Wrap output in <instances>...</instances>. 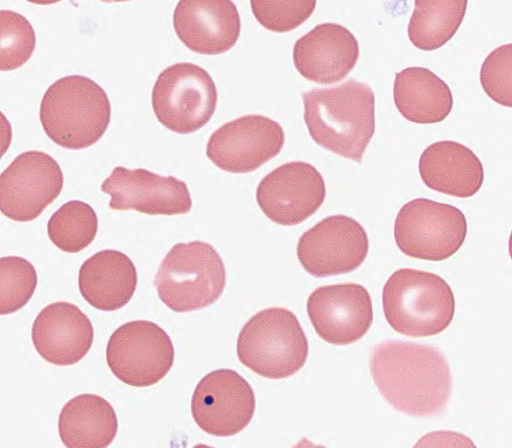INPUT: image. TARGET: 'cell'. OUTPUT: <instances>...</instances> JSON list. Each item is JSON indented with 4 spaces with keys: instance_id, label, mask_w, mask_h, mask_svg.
Instances as JSON below:
<instances>
[{
    "instance_id": "cell-1",
    "label": "cell",
    "mask_w": 512,
    "mask_h": 448,
    "mask_svg": "<svg viewBox=\"0 0 512 448\" xmlns=\"http://www.w3.org/2000/svg\"><path fill=\"white\" fill-rule=\"evenodd\" d=\"M370 370L385 401L405 415L437 416L451 401L452 371L446 356L436 347L382 342L371 352Z\"/></svg>"
},
{
    "instance_id": "cell-2",
    "label": "cell",
    "mask_w": 512,
    "mask_h": 448,
    "mask_svg": "<svg viewBox=\"0 0 512 448\" xmlns=\"http://www.w3.org/2000/svg\"><path fill=\"white\" fill-rule=\"evenodd\" d=\"M305 123L315 143L361 164L376 130L375 94L368 84L349 80L303 94Z\"/></svg>"
},
{
    "instance_id": "cell-3",
    "label": "cell",
    "mask_w": 512,
    "mask_h": 448,
    "mask_svg": "<svg viewBox=\"0 0 512 448\" xmlns=\"http://www.w3.org/2000/svg\"><path fill=\"white\" fill-rule=\"evenodd\" d=\"M40 122L56 145L67 150L87 149L101 140L109 128L108 94L89 77H62L42 97Z\"/></svg>"
},
{
    "instance_id": "cell-4",
    "label": "cell",
    "mask_w": 512,
    "mask_h": 448,
    "mask_svg": "<svg viewBox=\"0 0 512 448\" xmlns=\"http://www.w3.org/2000/svg\"><path fill=\"white\" fill-rule=\"evenodd\" d=\"M451 286L436 273L401 269L392 273L383 289L388 324L410 338H427L446 331L455 314Z\"/></svg>"
},
{
    "instance_id": "cell-5",
    "label": "cell",
    "mask_w": 512,
    "mask_h": 448,
    "mask_svg": "<svg viewBox=\"0 0 512 448\" xmlns=\"http://www.w3.org/2000/svg\"><path fill=\"white\" fill-rule=\"evenodd\" d=\"M154 285L173 312L199 311L221 298L227 285L226 266L209 243H179L161 262Z\"/></svg>"
},
{
    "instance_id": "cell-6",
    "label": "cell",
    "mask_w": 512,
    "mask_h": 448,
    "mask_svg": "<svg viewBox=\"0 0 512 448\" xmlns=\"http://www.w3.org/2000/svg\"><path fill=\"white\" fill-rule=\"evenodd\" d=\"M307 336L297 315L283 307L266 308L244 325L237 340V356L255 374L283 380L303 369Z\"/></svg>"
},
{
    "instance_id": "cell-7",
    "label": "cell",
    "mask_w": 512,
    "mask_h": 448,
    "mask_svg": "<svg viewBox=\"0 0 512 448\" xmlns=\"http://www.w3.org/2000/svg\"><path fill=\"white\" fill-rule=\"evenodd\" d=\"M216 84L207 70L191 62L175 63L161 72L152 91L158 121L179 135L207 125L215 114Z\"/></svg>"
},
{
    "instance_id": "cell-8",
    "label": "cell",
    "mask_w": 512,
    "mask_h": 448,
    "mask_svg": "<svg viewBox=\"0 0 512 448\" xmlns=\"http://www.w3.org/2000/svg\"><path fill=\"white\" fill-rule=\"evenodd\" d=\"M467 231L466 216L460 209L429 199L406 203L395 222L399 250L429 262H443L457 254Z\"/></svg>"
},
{
    "instance_id": "cell-9",
    "label": "cell",
    "mask_w": 512,
    "mask_h": 448,
    "mask_svg": "<svg viewBox=\"0 0 512 448\" xmlns=\"http://www.w3.org/2000/svg\"><path fill=\"white\" fill-rule=\"evenodd\" d=\"M173 342L156 322L135 320L117 328L107 346V362L119 381L135 388L159 383L174 364Z\"/></svg>"
},
{
    "instance_id": "cell-10",
    "label": "cell",
    "mask_w": 512,
    "mask_h": 448,
    "mask_svg": "<svg viewBox=\"0 0 512 448\" xmlns=\"http://www.w3.org/2000/svg\"><path fill=\"white\" fill-rule=\"evenodd\" d=\"M65 178L58 161L40 151L21 153L0 178V209L16 222H31L58 199Z\"/></svg>"
},
{
    "instance_id": "cell-11",
    "label": "cell",
    "mask_w": 512,
    "mask_h": 448,
    "mask_svg": "<svg viewBox=\"0 0 512 448\" xmlns=\"http://www.w3.org/2000/svg\"><path fill=\"white\" fill-rule=\"evenodd\" d=\"M369 252L362 224L345 215L326 217L300 237L297 254L313 277L345 275L360 268Z\"/></svg>"
},
{
    "instance_id": "cell-12",
    "label": "cell",
    "mask_w": 512,
    "mask_h": 448,
    "mask_svg": "<svg viewBox=\"0 0 512 448\" xmlns=\"http://www.w3.org/2000/svg\"><path fill=\"white\" fill-rule=\"evenodd\" d=\"M256 411L254 389L233 369H217L196 385L192 415L202 431L233 437L247 427Z\"/></svg>"
},
{
    "instance_id": "cell-13",
    "label": "cell",
    "mask_w": 512,
    "mask_h": 448,
    "mask_svg": "<svg viewBox=\"0 0 512 448\" xmlns=\"http://www.w3.org/2000/svg\"><path fill=\"white\" fill-rule=\"evenodd\" d=\"M282 125L261 115L235 119L217 129L207 144V157L222 171L251 173L282 152Z\"/></svg>"
},
{
    "instance_id": "cell-14",
    "label": "cell",
    "mask_w": 512,
    "mask_h": 448,
    "mask_svg": "<svg viewBox=\"0 0 512 448\" xmlns=\"http://www.w3.org/2000/svg\"><path fill=\"white\" fill-rule=\"evenodd\" d=\"M326 184L321 173L304 161H292L266 175L256 199L268 219L279 226H298L324 205Z\"/></svg>"
},
{
    "instance_id": "cell-15",
    "label": "cell",
    "mask_w": 512,
    "mask_h": 448,
    "mask_svg": "<svg viewBox=\"0 0 512 448\" xmlns=\"http://www.w3.org/2000/svg\"><path fill=\"white\" fill-rule=\"evenodd\" d=\"M307 313L320 338L335 346L360 341L374 322L373 300L359 284L319 287L307 300Z\"/></svg>"
},
{
    "instance_id": "cell-16",
    "label": "cell",
    "mask_w": 512,
    "mask_h": 448,
    "mask_svg": "<svg viewBox=\"0 0 512 448\" xmlns=\"http://www.w3.org/2000/svg\"><path fill=\"white\" fill-rule=\"evenodd\" d=\"M110 195L114 210H136L146 215H184L191 212L193 201L185 181L138 168L117 166L102 184Z\"/></svg>"
},
{
    "instance_id": "cell-17",
    "label": "cell",
    "mask_w": 512,
    "mask_h": 448,
    "mask_svg": "<svg viewBox=\"0 0 512 448\" xmlns=\"http://www.w3.org/2000/svg\"><path fill=\"white\" fill-rule=\"evenodd\" d=\"M173 24L182 44L202 55L229 52L242 28L233 0H179Z\"/></svg>"
},
{
    "instance_id": "cell-18",
    "label": "cell",
    "mask_w": 512,
    "mask_h": 448,
    "mask_svg": "<svg viewBox=\"0 0 512 448\" xmlns=\"http://www.w3.org/2000/svg\"><path fill=\"white\" fill-rule=\"evenodd\" d=\"M359 59V41L339 24L318 25L293 47V62L300 75L319 84L345 80Z\"/></svg>"
},
{
    "instance_id": "cell-19",
    "label": "cell",
    "mask_w": 512,
    "mask_h": 448,
    "mask_svg": "<svg viewBox=\"0 0 512 448\" xmlns=\"http://www.w3.org/2000/svg\"><path fill=\"white\" fill-rule=\"evenodd\" d=\"M32 341L42 359L54 366H74L86 357L94 342V327L86 313L67 301L42 310L32 327Z\"/></svg>"
},
{
    "instance_id": "cell-20",
    "label": "cell",
    "mask_w": 512,
    "mask_h": 448,
    "mask_svg": "<svg viewBox=\"0 0 512 448\" xmlns=\"http://www.w3.org/2000/svg\"><path fill=\"white\" fill-rule=\"evenodd\" d=\"M424 184L439 193L468 199L479 193L485 168L469 147L452 140L430 145L419 159Z\"/></svg>"
},
{
    "instance_id": "cell-21",
    "label": "cell",
    "mask_w": 512,
    "mask_h": 448,
    "mask_svg": "<svg viewBox=\"0 0 512 448\" xmlns=\"http://www.w3.org/2000/svg\"><path fill=\"white\" fill-rule=\"evenodd\" d=\"M138 285L136 265L121 251L102 250L81 266L79 289L96 310L115 312L130 303Z\"/></svg>"
},
{
    "instance_id": "cell-22",
    "label": "cell",
    "mask_w": 512,
    "mask_h": 448,
    "mask_svg": "<svg viewBox=\"0 0 512 448\" xmlns=\"http://www.w3.org/2000/svg\"><path fill=\"white\" fill-rule=\"evenodd\" d=\"M394 98L401 115L416 124L444 122L454 104L447 83L423 67L406 68L396 74Z\"/></svg>"
},
{
    "instance_id": "cell-23",
    "label": "cell",
    "mask_w": 512,
    "mask_h": 448,
    "mask_svg": "<svg viewBox=\"0 0 512 448\" xmlns=\"http://www.w3.org/2000/svg\"><path fill=\"white\" fill-rule=\"evenodd\" d=\"M117 432L116 411L101 396H76L60 412L59 436L68 448H105L112 444Z\"/></svg>"
},
{
    "instance_id": "cell-24",
    "label": "cell",
    "mask_w": 512,
    "mask_h": 448,
    "mask_svg": "<svg viewBox=\"0 0 512 448\" xmlns=\"http://www.w3.org/2000/svg\"><path fill=\"white\" fill-rule=\"evenodd\" d=\"M468 0H415L408 28L412 45L431 52L457 34L466 17Z\"/></svg>"
},
{
    "instance_id": "cell-25",
    "label": "cell",
    "mask_w": 512,
    "mask_h": 448,
    "mask_svg": "<svg viewBox=\"0 0 512 448\" xmlns=\"http://www.w3.org/2000/svg\"><path fill=\"white\" fill-rule=\"evenodd\" d=\"M47 231L56 248L67 254H77L94 242L98 217L88 203L69 201L49 219Z\"/></svg>"
},
{
    "instance_id": "cell-26",
    "label": "cell",
    "mask_w": 512,
    "mask_h": 448,
    "mask_svg": "<svg viewBox=\"0 0 512 448\" xmlns=\"http://www.w3.org/2000/svg\"><path fill=\"white\" fill-rule=\"evenodd\" d=\"M38 275L27 259L7 256L0 259V313H16L25 307L37 290Z\"/></svg>"
},
{
    "instance_id": "cell-27",
    "label": "cell",
    "mask_w": 512,
    "mask_h": 448,
    "mask_svg": "<svg viewBox=\"0 0 512 448\" xmlns=\"http://www.w3.org/2000/svg\"><path fill=\"white\" fill-rule=\"evenodd\" d=\"M0 25V69L10 72L24 66L31 59L37 46V35L30 21L17 12H0Z\"/></svg>"
},
{
    "instance_id": "cell-28",
    "label": "cell",
    "mask_w": 512,
    "mask_h": 448,
    "mask_svg": "<svg viewBox=\"0 0 512 448\" xmlns=\"http://www.w3.org/2000/svg\"><path fill=\"white\" fill-rule=\"evenodd\" d=\"M318 0H250L251 10L266 30L287 33L306 23Z\"/></svg>"
},
{
    "instance_id": "cell-29",
    "label": "cell",
    "mask_w": 512,
    "mask_h": 448,
    "mask_svg": "<svg viewBox=\"0 0 512 448\" xmlns=\"http://www.w3.org/2000/svg\"><path fill=\"white\" fill-rule=\"evenodd\" d=\"M480 81L489 98L512 108V44L497 47L487 56L481 67Z\"/></svg>"
},
{
    "instance_id": "cell-30",
    "label": "cell",
    "mask_w": 512,
    "mask_h": 448,
    "mask_svg": "<svg viewBox=\"0 0 512 448\" xmlns=\"http://www.w3.org/2000/svg\"><path fill=\"white\" fill-rule=\"evenodd\" d=\"M27 2L37 5H53L62 2V0H27Z\"/></svg>"
},
{
    "instance_id": "cell-31",
    "label": "cell",
    "mask_w": 512,
    "mask_h": 448,
    "mask_svg": "<svg viewBox=\"0 0 512 448\" xmlns=\"http://www.w3.org/2000/svg\"><path fill=\"white\" fill-rule=\"evenodd\" d=\"M101 2H104V3H123V2H130V0H101Z\"/></svg>"
},
{
    "instance_id": "cell-32",
    "label": "cell",
    "mask_w": 512,
    "mask_h": 448,
    "mask_svg": "<svg viewBox=\"0 0 512 448\" xmlns=\"http://www.w3.org/2000/svg\"><path fill=\"white\" fill-rule=\"evenodd\" d=\"M509 254H510V257L512 259V231H511V235H510V238H509Z\"/></svg>"
}]
</instances>
